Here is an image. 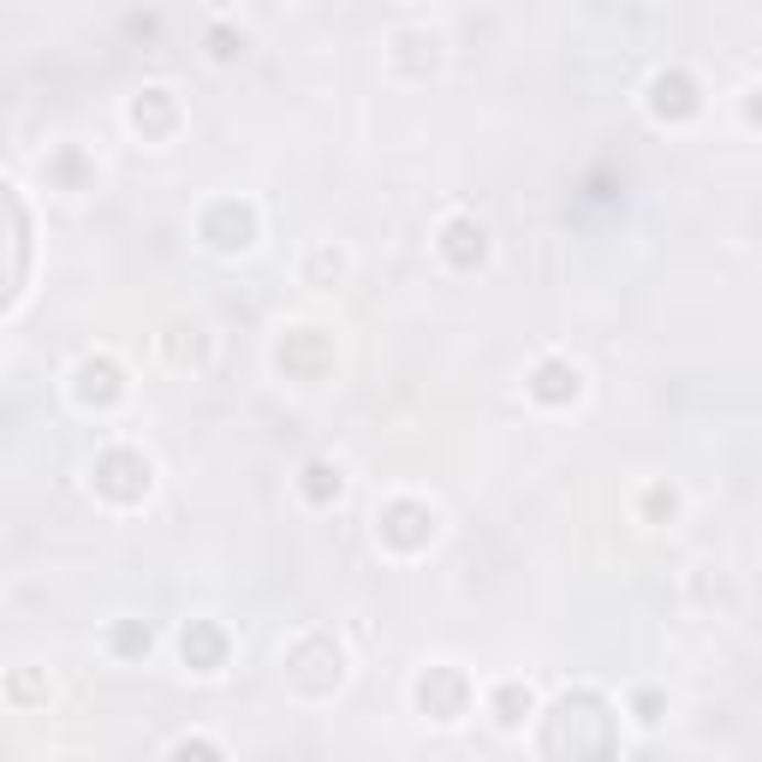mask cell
Listing matches in <instances>:
<instances>
[{
  "instance_id": "1",
  "label": "cell",
  "mask_w": 762,
  "mask_h": 762,
  "mask_svg": "<svg viewBox=\"0 0 762 762\" xmlns=\"http://www.w3.org/2000/svg\"><path fill=\"white\" fill-rule=\"evenodd\" d=\"M548 756L554 762H608L613 756V721L596 697H566L548 721Z\"/></svg>"
},
{
  "instance_id": "2",
  "label": "cell",
  "mask_w": 762,
  "mask_h": 762,
  "mask_svg": "<svg viewBox=\"0 0 762 762\" xmlns=\"http://www.w3.org/2000/svg\"><path fill=\"white\" fill-rule=\"evenodd\" d=\"M96 489L113 494V501H143V489H150V465H143L138 453H108V459L96 465Z\"/></svg>"
},
{
  "instance_id": "3",
  "label": "cell",
  "mask_w": 762,
  "mask_h": 762,
  "mask_svg": "<svg viewBox=\"0 0 762 762\" xmlns=\"http://www.w3.org/2000/svg\"><path fill=\"white\" fill-rule=\"evenodd\" d=\"M251 232H257V221H251V209H244V203H215L209 221H203V239H209L215 251H244V244H251Z\"/></svg>"
},
{
  "instance_id": "4",
  "label": "cell",
  "mask_w": 762,
  "mask_h": 762,
  "mask_svg": "<svg viewBox=\"0 0 762 762\" xmlns=\"http://www.w3.org/2000/svg\"><path fill=\"white\" fill-rule=\"evenodd\" d=\"M417 697H423V709H429L435 721H453V715L465 709V673L429 667V673H423V685H417Z\"/></svg>"
},
{
  "instance_id": "5",
  "label": "cell",
  "mask_w": 762,
  "mask_h": 762,
  "mask_svg": "<svg viewBox=\"0 0 762 762\" xmlns=\"http://www.w3.org/2000/svg\"><path fill=\"white\" fill-rule=\"evenodd\" d=\"M381 536H388L393 548H423V542H429V512L412 507V501L388 507L381 512Z\"/></svg>"
},
{
  "instance_id": "6",
  "label": "cell",
  "mask_w": 762,
  "mask_h": 762,
  "mask_svg": "<svg viewBox=\"0 0 762 762\" xmlns=\"http://www.w3.org/2000/svg\"><path fill=\"white\" fill-rule=\"evenodd\" d=\"M185 662L197 667V673H215L227 662V638H221V625H209V620H190L185 625Z\"/></svg>"
},
{
  "instance_id": "7",
  "label": "cell",
  "mask_w": 762,
  "mask_h": 762,
  "mask_svg": "<svg viewBox=\"0 0 762 762\" xmlns=\"http://www.w3.org/2000/svg\"><path fill=\"white\" fill-rule=\"evenodd\" d=\"M281 363L292 375H322L328 370V346H322V334H292L281 346Z\"/></svg>"
},
{
  "instance_id": "8",
  "label": "cell",
  "mask_w": 762,
  "mask_h": 762,
  "mask_svg": "<svg viewBox=\"0 0 762 762\" xmlns=\"http://www.w3.org/2000/svg\"><path fill=\"white\" fill-rule=\"evenodd\" d=\"M531 393H536V400H548V405H566L572 393H578V375H572L566 363H542L536 381H531Z\"/></svg>"
},
{
  "instance_id": "9",
  "label": "cell",
  "mask_w": 762,
  "mask_h": 762,
  "mask_svg": "<svg viewBox=\"0 0 762 762\" xmlns=\"http://www.w3.org/2000/svg\"><path fill=\"white\" fill-rule=\"evenodd\" d=\"M78 393L90 405H108V400H120V370L113 363H84V375H78Z\"/></svg>"
},
{
  "instance_id": "10",
  "label": "cell",
  "mask_w": 762,
  "mask_h": 762,
  "mask_svg": "<svg viewBox=\"0 0 762 762\" xmlns=\"http://www.w3.org/2000/svg\"><path fill=\"white\" fill-rule=\"evenodd\" d=\"M447 262H459V269H471V262H482V227H471V221H453L447 227Z\"/></svg>"
},
{
  "instance_id": "11",
  "label": "cell",
  "mask_w": 762,
  "mask_h": 762,
  "mask_svg": "<svg viewBox=\"0 0 762 762\" xmlns=\"http://www.w3.org/2000/svg\"><path fill=\"white\" fill-rule=\"evenodd\" d=\"M692 108H697L692 78H662V84H655V113H673V120H685Z\"/></svg>"
},
{
  "instance_id": "12",
  "label": "cell",
  "mask_w": 762,
  "mask_h": 762,
  "mask_svg": "<svg viewBox=\"0 0 762 762\" xmlns=\"http://www.w3.org/2000/svg\"><path fill=\"white\" fill-rule=\"evenodd\" d=\"M304 494H311V501H334V494H340V471H334V465H304Z\"/></svg>"
},
{
  "instance_id": "13",
  "label": "cell",
  "mask_w": 762,
  "mask_h": 762,
  "mask_svg": "<svg viewBox=\"0 0 762 762\" xmlns=\"http://www.w3.org/2000/svg\"><path fill=\"white\" fill-rule=\"evenodd\" d=\"M524 709H531V692H524V685H501V692H494V715H501V727H519Z\"/></svg>"
},
{
  "instance_id": "14",
  "label": "cell",
  "mask_w": 762,
  "mask_h": 762,
  "mask_svg": "<svg viewBox=\"0 0 762 762\" xmlns=\"http://www.w3.org/2000/svg\"><path fill=\"white\" fill-rule=\"evenodd\" d=\"M113 650L120 655H150V625H138V620L113 625Z\"/></svg>"
},
{
  "instance_id": "15",
  "label": "cell",
  "mask_w": 762,
  "mask_h": 762,
  "mask_svg": "<svg viewBox=\"0 0 762 762\" xmlns=\"http://www.w3.org/2000/svg\"><path fill=\"white\" fill-rule=\"evenodd\" d=\"M138 126H150V131H167L173 126V108H167V96H161V90H150V96L138 101Z\"/></svg>"
},
{
  "instance_id": "16",
  "label": "cell",
  "mask_w": 762,
  "mask_h": 762,
  "mask_svg": "<svg viewBox=\"0 0 762 762\" xmlns=\"http://www.w3.org/2000/svg\"><path fill=\"white\" fill-rule=\"evenodd\" d=\"M173 762H221V751H215V744H203V739H185L179 751H173Z\"/></svg>"
}]
</instances>
